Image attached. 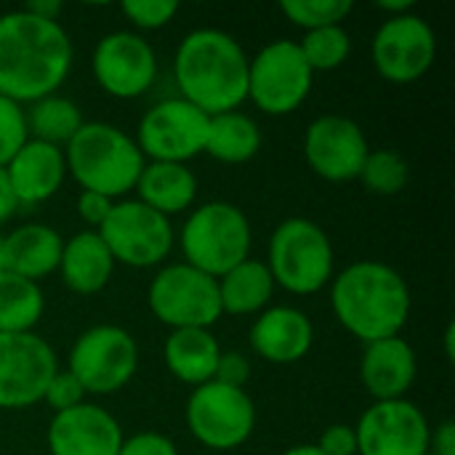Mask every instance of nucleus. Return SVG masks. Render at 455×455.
Here are the masks:
<instances>
[{"instance_id":"46","label":"nucleus","mask_w":455,"mask_h":455,"mask_svg":"<svg viewBox=\"0 0 455 455\" xmlns=\"http://www.w3.org/2000/svg\"><path fill=\"white\" fill-rule=\"evenodd\" d=\"M0 272H3V235H0Z\"/></svg>"},{"instance_id":"38","label":"nucleus","mask_w":455,"mask_h":455,"mask_svg":"<svg viewBox=\"0 0 455 455\" xmlns=\"http://www.w3.org/2000/svg\"><path fill=\"white\" fill-rule=\"evenodd\" d=\"M317 448L325 455H357V435L355 427L333 424L320 435Z\"/></svg>"},{"instance_id":"6","label":"nucleus","mask_w":455,"mask_h":455,"mask_svg":"<svg viewBox=\"0 0 455 455\" xmlns=\"http://www.w3.org/2000/svg\"><path fill=\"white\" fill-rule=\"evenodd\" d=\"M333 243L328 232L301 216L285 219L269 237L267 269L283 291L293 296H312L333 280Z\"/></svg>"},{"instance_id":"5","label":"nucleus","mask_w":455,"mask_h":455,"mask_svg":"<svg viewBox=\"0 0 455 455\" xmlns=\"http://www.w3.org/2000/svg\"><path fill=\"white\" fill-rule=\"evenodd\" d=\"M179 245L184 253V264L219 280L232 267L251 259V221L243 208L232 203H203L187 216L179 232Z\"/></svg>"},{"instance_id":"33","label":"nucleus","mask_w":455,"mask_h":455,"mask_svg":"<svg viewBox=\"0 0 455 455\" xmlns=\"http://www.w3.org/2000/svg\"><path fill=\"white\" fill-rule=\"evenodd\" d=\"M27 112L21 104L0 96V168L8 165V160L27 144Z\"/></svg>"},{"instance_id":"9","label":"nucleus","mask_w":455,"mask_h":455,"mask_svg":"<svg viewBox=\"0 0 455 455\" xmlns=\"http://www.w3.org/2000/svg\"><path fill=\"white\" fill-rule=\"evenodd\" d=\"M187 429L208 451H235L256 429V405L245 389L208 381L192 389L187 400Z\"/></svg>"},{"instance_id":"10","label":"nucleus","mask_w":455,"mask_h":455,"mask_svg":"<svg viewBox=\"0 0 455 455\" xmlns=\"http://www.w3.org/2000/svg\"><path fill=\"white\" fill-rule=\"evenodd\" d=\"M147 304L149 312L171 331L211 328L221 320L219 283L184 261L168 264L152 277Z\"/></svg>"},{"instance_id":"34","label":"nucleus","mask_w":455,"mask_h":455,"mask_svg":"<svg viewBox=\"0 0 455 455\" xmlns=\"http://www.w3.org/2000/svg\"><path fill=\"white\" fill-rule=\"evenodd\" d=\"M120 11L136 29H160L168 21H173V16L179 13V3L176 0H125Z\"/></svg>"},{"instance_id":"3","label":"nucleus","mask_w":455,"mask_h":455,"mask_svg":"<svg viewBox=\"0 0 455 455\" xmlns=\"http://www.w3.org/2000/svg\"><path fill=\"white\" fill-rule=\"evenodd\" d=\"M411 307L405 277L384 261H355L331 280V309L339 325L365 344L400 336Z\"/></svg>"},{"instance_id":"18","label":"nucleus","mask_w":455,"mask_h":455,"mask_svg":"<svg viewBox=\"0 0 455 455\" xmlns=\"http://www.w3.org/2000/svg\"><path fill=\"white\" fill-rule=\"evenodd\" d=\"M45 440L51 455H117L123 429L109 411L83 403L53 413Z\"/></svg>"},{"instance_id":"41","label":"nucleus","mask_w":455,"mask_h":455,"mask_svg":"<svg viewBox=\"0 0 455 455\" xmlns=\"http://www.w3.org/2000/svg\"><path fill=\"white\" fill-rule=\"evenodd\" d=\"M19 211V200L11 189V181L5 176V168H0V224H5Z\"/></svg>"},{"instance_id":"30","label":"nucleus","mask_w":455,"mask_h":455,"mask_svg":"<svg viewBox=\"0 0 455 455\" xmlns=\"http://www.w3.org/2000/svg\"><path fill=\"white\" fill-rule=\"evenodd\" d=\"M357 179L363 181V187L371 195L395 197V195L405 192V187L411 181V165L395 149H371Z\"/></svg>"},{"instance_id":"4","label":"nucleus","mask_w":455,"mask_h":455,"mask_svg":"<svg viewBox=\"0 0 455 455\" xmlns=\"http://www.w3.org/2000/svg\"><path fill=\"white\" fill-rule=\"evenodd\" d=\"M67 173L83 187L109 200L125 197L136 189L144 171V155L133 136L112 123H83V128L64 147Z\"/></svg>"},{"instance_id":"15","label":"nucleus","mask_w":455,"mask_h":455,"mask_svg":"<svg viewBox=\"0 0 455 455\" xmlns=\"http://www.w3.org/2000/svg\"><path fill=\"white\" fill-rule=\"evenodd\" d=\"M91 69L104 93L115 99H139L155 85L157 56L147 37L117 29L96 43Z\"/></svg>"},{"instance_id":"39","label":"nucleus","mask_w":455,"mask_h":455,"mask_svg":"<svg viewBox=\"0 0 455 455\" xmlns=\"http://www.w3.org/2000/svg\"><path fill=\"white\" fill-rule=\"evenodd\" d=\"M112 205H115V200L96 195V192H80V197H77V213L93 232H99V227L107 221Z\"/></svg>"},{"instance_id":"28","label":"nucleus","mask_w":455,"mask_h":455,"mask_svg":"<svg viewBox=\"0 0 455 455\" xmlns=\"http://www.w3.org/2000/svg\"><path fill=\"white\" fill-rule=\"evenodd\" d=\"M27 112V131L29 139L53 144V147H67L72 136L83 128V112L80 107L59 93L43 96L32 104L24 107Z\"/></svg>"},{"instance_id":"13","label":"nucleus","mask_w":455,"mask_h":455,"mask_svg":"<svg viewBox=\"0 0 455 455\" xmlns=\"http://www.w3.org/2000/svg\"><path fill=\"white\" fill-rule=\"evenodd\" d=\"M56 371V352L43 336L0 333V411H24L43 403Z\"/></svg>"},{"instance_id":"44","label":"nucleus","mask_w":455,"mask_h":455,"mask_svg":"<svg viewBox=\"0 0 455 455\" xmlns=\"http://www.w3.org/2000/svg\"><path fill=\"white\" fill-rule=\"evenodd\" d=\"M283 455H325L317 445H293V448H288Z\"/></svg>"},{"instance_id":"43","label":"nucleus","mask_w":455,"mask_h":455,"mask_svg":"<svg viewBox=\"0 0 455 455\" xmlns=\"http://www.w3.org/2000/svg\"><path fill=\"white\" fill-rule=\"evenodd\" d=\"M379 8L387 11L389 16H403V13H411L413 11V3L411 0H395V3L392 0H381Z\"/></svg>"},{"instance_id":"7","label":"nucleus","mask_w":455,"mask_h":455,"mask_svg":"<svg viewBox=\"0 0 455 455\" xmlns=\"http://www.w3.org/2000/svg\"><path fill=\"white\" fill-rule=\"evenodd\" d=\"M67 371L80 381L85 395H115L139 371V344L120 325H93L72 344Z\"/></svg>"},{"instance_id":"45","label":"nucleus","mask_w":455,"mask_h":455,"mask_svg":"<svg viewBox=\"0 0 455 455\" xmlns=\"http://www.w3.org/2000/svg\"><path fill=\"white\" fill-rule=\"evenodd\" d=\"M455 328H453V323L448 325V331H445V357L453 363V357H455Z\"/></svg>"},{"instance_id":"22","label":"nucleus","mask_w":455,"mask_h":455,"mask_svg":"<svg viewBox=\"0 0 455 455\" xmlns=\"http://www.w3.org/2000/svg\"><path fill=\"white\" fill-rule=\"evenodd\" d=\"M64 240L48 224H21L3 235V269L24 280L40 283L59 269Z\"/></svg>"},{"instance_id":"37","label":"nucleus","mask_w":455,"mask_h":455,"mask_svg":"<svg viewBox=\"0 0 455 455\" xmlns=\"http://www.w3.org/2000/svg\"><path fill=\"white\" fill-rule=\"evenodd\" d=\"M248 379H251V363H248V357L240 355V352H221L213 381L227 384V387H235V389H245Z\"/></svg>"},{"instance_id":"21","label":"nucleus","mask_w":455,"mask_h":455,"mask_svg":"<svg viewBox=\"0 0 455 455\" xmlns=\"http://www.w3.org/2000/svg\"><path fill=\"white\" fill-rule=\"evenodd\" d=\"M5 176L19 205H40L51 200L64 184V149L37 139H27V144L8 160Z\"/></svg>"},{"instance_id":"8","label":"nucleus","mask_w":455,"mask_h":455,"mask_svg":"<svg viewBox=\"0 0 455 455\" xmlns=\"http://www.w3.org/2000/svg\"><path fill=\"white\" fill-rule=\"evenodd\" d=\"M309 69L296 40H272L248 61V99L272 117L296 112L312 93Z\"/></svg>"},{"instance_id":"12","label":"nucleus","mask_w":455,"mask_h":455,"mask_svg":"<svg viewBox=\"0 0 455 455\" xmlns=\"http://www.w3.org/2000/svg\"><path fill=\"white\" fill-rule=\"evenodd\" d=\"M208 115L181 96L163 99L149 107L136 128V147L149 163H189L203 155Z\"/></svg>"},{"instance_id":"11","label":"nucleus","mask_w":455,"mask_h":455,"mask_svg":"<svg viewBox=\"0 0 455 455\" xmlns=\"http://www.w3.org/2000/svg\"><path fill=\"white\" fill-rule=\"evenodd\" d=\"M99 237L104 240L115 264L133 269L163 264L171 256L176 240L171 219L139 200H115L107 221L99 227Z\"/></svg>"},{"instance_id":"17","label":"nucleus","mask_w":455,"mask_h":455,"mask_svg":"<svg viewBox=\"0 0 455 455\" xmlns=\"http://www.w3.org/2000/svg\"><path fill=\"white\" fill-rule=\"evenodd\" d=\"M371 152L360 123L344 115H320L304 133L307 165L325 181H355Z\"/></svg>"},{"instance_id":"32","label":"nucleus","mask_w":455,"mask_h":455,"mask_svg":"<svg viewBox=\"0 0 455 455\" xmlns=\"http://www.w3.org/2000/svg\"><path fill=\"white\" fill-rule=\"evenodd\" d=\"M352 0H283L280 11L285 19L304 32L341 24L352 13Z\"/></svg>"},{"instance_id":"42","label":"nucleus","mask_w":455,"mask_h":455,"mask_svg":"<svg viewBox=\"0 0 455 455\" xmlns=\"http://www.w3.org/2000/svg\"><path fill=\"white\" fill-rule=\"evenodd\" d=\"M24 11L37 16V19H45V21H59L64 5H61V0H29L24 5Z\"/></svg>"},{"instance_id":"31","label":"nucleus","mask_w":455,"mask_h":455,"mask_svg":"<svg viewBox=\"0 0 455 455\" xmlns=\"http://www.w3.org/2000/svg\"><path fill=\"white\" fill-rule=\"evenodd\" d=\"M296 43H299V48H301V53H304L312 72H333L352 53V35L344 29V24L309 29Z\"/></svg>"},{"instance_id":"35","label":"nucleus","mask_w":455,"mask_h":455,"mask_svg":"<svg viewBox=\"0 0 455 455\" xmlns=\"http://www.w3.org/2000/svg\"><path fill=\"white\" fill-rule=\"evenodd\" d=\"M85 389L80 387V381L69 373V371H56L51 384L45 387V395H43V403L53 411V413H64L75 405H83L85 403Z\"/></svg>"},{"instance_id":"40","label":"nucleus","mask_w":455,"mask_h":455,"mask_svg":"<svg viewBox=\"0 0 455 455\" xmlns=\"http://www.w3.org/2000/svg\"><path fill=\"white\" fill-rule=\"evenodd\" d=\"M429 453L455 455V424L453 419H445L429 437Z\"/></svg>"},{"instance_id":"14","label":"nucleus","mask_w":455,"mask_h":455,"mask_svg":"<svg viewBox=\"0 0 455 455\" xmlns=\"http://www.w3.org/2000/svg\"><path fill=\"white\" fill-rule=\"evenodd\" d=\"M373 64L389 83L421 80L437 59V35L419 13L389 16L373 35Z\"/></svg>"},{"instance_id":"2","label":"nucleus","mask_w":455,"mask_h":455,"mask_svg":"<svg viewBox=\"0 0 455 455\" xmlns=\"http://www.w3.org/2000/svg\"><path fill=\"white\" fill-rule=\"evenodd\" d=\"M248 53L221 29L203 27L184 35L173 56L181 99L208 117L240 109L248 101Z\"/></svg>"},{"instance_id":"23","label":"nucleus","mask_w":455,"mask_h":455,"mask_svg":"<svg viewBox=\"0 0 455 455\" xmlns=\"http://www.w3.org/2000/svg\"><path fill=\"white\" fill-rule=\"evenodd\" d=\"M61 283L77 296H93L104 291L115 275V259L104 240L93 229H83L64 240L59 269Z\"/></svg>"},{"instance_id":"47","label":"nucleus","mask_w":455,"mask_h":455,"mask_svg":"<svg viewBox=\"0 0 455 455\" xmlns=\"http://www.w3.org/2000/svg\"><path fill=\"white\" fill-rule=\"evenodd\" d=\"M427 455H435V453H427Z\"/></svg>"},{"instance_id":"29","label":"nucleus","mask_w":455,"mask_h":455,"mask_svg":"<svg viewBox=\"0 0 455 455\" xmlns=\"http://www.w3.org/2000/svg\"><path fill=\"white\" fill-rule=\"evenodd\" d=\"M45 299L37 283L0 272V333H35L43 320Z\"/></svg>"},{"instance_id":"20","label":"nucleus","mask_w":455,"mask_h":455,"mask_svg":"<svg viewBox=\"0 0 455 455\" xmlns=\"http://www.w3.org/2000/svg\"><path fill=\"white\" fill-rule=\"evenodd\" d=\"M419 376V363L413 347L403 336L381 339L365 344L360 360V381L373 403L405 400Z\"/></svg>"},{"instance_id":"25","label":"nucleus","mask_w":455,"mask_h":455,"mask_svg":"<svg viewBox=\"0 0 455 455\" xmlns=\"http://www.w3.org/2000/svg\"><path fill=\"white\" fill-rule=\"evenodd\" d=\"M163 357L171 376L195 389L213 381L221 347L211 328H179L171 331V336L165 339Z\"/></svg>"},{"instance_id":"26","label":"nucleus","mask_w":455,"mask_h":455,"mask_svg":"<svg viewBox=\"0 0 455 455\" xmlns=\"http://www.w3.org/2000/svg\"><path fill=\"white\" fill-rule=\"evenodd\" d=\"M219 301L221 315H261L272 296H275V280L264 261L245 259L243 264L232 267L219 280Z\"/></svg>"},{"instance_id":"16","label":"nucleus","mask_w":455,"mask_h":455,"mask_svg":"<svg viewBox=\"0 0 455 455\" xmlns=\"http://www.w3.org/2000/svg\"><path fill=\"white\" fill-rule=\"evenodd\" d=\"M357 455H427L432 427L411 400L373 403L355 424Z\"/></svg>"},{"instance_id":"24","label":"nucleus","mask_w":455,"mask_h":455,"mask_svg":"<svg viewBox=\"0 0 455 455\" xmlns=\"http://www.w3.org/2000/svg\"><path fill=\"white\" fill-rule=\"evenodd\" d=\"M133 192L139 203L171 219L195 205L197 176L184 163H144Z\"/></svg>"},{"instance_id":"19","label":"nucleus","mask_w":455,"mask_h":455,"mask_svg":"<svg viewBox=\"0 0 455 455\" xmlns=\"http://www.w3.org/2000/svg\"><path fill=\"white\" fill-rule=\"evenodd\" d=\"M248 341L261 360L272 365H293L309 355L315 328L312 320L296 307H267L256 315Z\"/></svg>"},{"instance_id":"36","label":"nucleus","mask_w":455,"mask_h":455,"mask_svg":"<svg viewBox=\"0 0 455 455\" xmlns=\"http://www.w3.org/2000/svg\"><path fill=\"white\" fill-rule=\"evenodd\" d=\"M117 455H179V448L160 432H139L133 437H123Z\"/></svg>"},{"instance_id":"1","label":"nucleus","mask_w":455,"mask_h":455,"mask_svg":"<svg viewBox=\"0 0 455 455\" xmlns=\"http://www.w3.org/2000/svg\"><path fill=\"white\" fill-rule=\"evenodd\" d=\"M72 40L59 21L24 8L0 16V96L27 107L56 93L72 69Z\"/></svg>"},{"instance_id":"27","label":"nucleus","mask_w":455,"mask_h":455,"mask_svg":"<svg viewBox=\"0 0 455 455\" xmlns=\"http://www.w3.org/2000/svg\"><path fill=\"white\" fill-rule=\"evenodd\" d=\"M261 128L253 117H248L240 109L213 115L208 120V133H205V155H211L219 163L227 165H243L253 160L261 149Z\"/></svg>"}]
</instances>
